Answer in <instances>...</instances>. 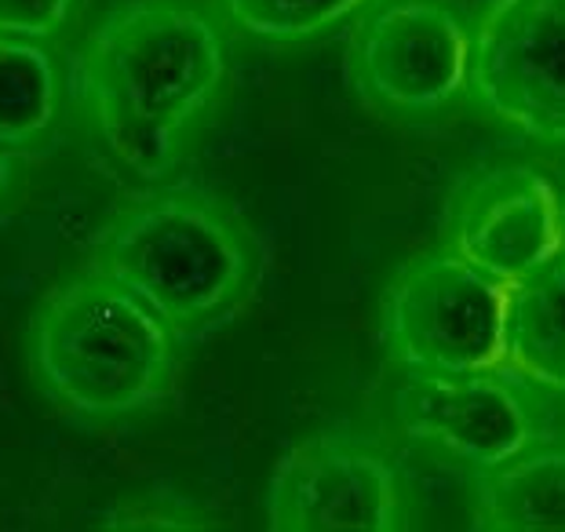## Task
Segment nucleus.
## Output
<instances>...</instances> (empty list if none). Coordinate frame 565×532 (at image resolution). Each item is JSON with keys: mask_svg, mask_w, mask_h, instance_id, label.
Here are the masks:
<instances>
[{"mask_svg": "<svg viewBox=\"0 0 565 532\" xmlns=\"http://www.w3.org/2000/svg\"><path fill=\"white\" fill-rule=\"evenodd\" d=\"M231 77L223 19L198 0H131L92 30L81 92L106 153L161 179Z\"/></svg>", "mask_w": 565, "mask_h": 532, "instance_id": "obj_1", "label": "nucleus"}, {"mask_svg": "<svg viewBox=\"0 0 565 532\" xmlns=\"http://www.w3.org/2000/svg\"><path fill=\"white\" fill-rule=\"evenodd\" d=\"M92 263L194 343L223 329L256 296L263 252L231 204L201 187H158L131 198L95 241Z\"/></svg>", "mask_w": 565, "mask_h": 532, "instance_id": "obj_2", "label": "nucleus"}, {"mask_svg": "<svg viewBox=\"0 0 565 532\" xmlns=\"http://www.w3.org/2000/svg\"><path fill=\"white\" fill-rule=\"evenodd\" d=\"M175 332L99 263H84L41 299L30 365L70 416L121 423L153 413L179 380Z\"/></svg>", "mask_w": 565, "mask_h": 532, "instance_id": "obj_3", "label": "nucleus"}, {"mask_svg": "<svg viewBox=\"0 0 565 532\" xmlns=\"http://www.w3.org/2000/svg\"><path fill=\"white\" fill-rule=\"evenodd\" d=\"M508 285L456 252L408 259L383 296L391 358L408 372H489L503 365Z\"/></svg>", "mask_w": 565, "mask_h": 532, "instance_id": "obj_4", "label": "nucleus"}, {"mask_svg": "<svg viewBox=\"0 0 565 532\" xmlns=\"http://www.w3.org/2000/svg\"><path fill=\"white\" fill-rule=\"evenodd\" d=\"M278 532H398L408 525L398 470L376 441L321 430L292 445L270 478Z\"/></svg>", "mask_w": 565, "mask_h": 532, "instance_id": "obj_5", "label": "nucleus"}, {"mask_svg": "<svg viewBox=\"0 0 565 532\" xmlns=\"http://www.w3.org/2000/svg\"><path fill=\"white\" fill-rule=\"evenodd\" d=\"M467 84L533 139L565 136V0H497L471 38Z\"/></svg>", "mask_w": 565, "mask_h": 532, "instance_id": "obj_6", "label": "nucleus"}, {"mask_svg": "<svg viewBox=\"0 0 565 532\" xmlns=\"http://www.w3.org/2000/svg\"><path fill=\"white\" fill-rule=\"evenodd\" d=\"M471 33L441 0H383L354 33V77L394 114H430L467 88Z\"/></svg>", "mask_w": 565, "mask_h": 532, "instance_id": "obj_7", "label": "nucleus"}, {"mask_svg": "<svg viewBox=\"0 0 565 532\" xmlns=\"http://www.w3.org/2000/svg\"><path fill=\"white\" fill-rule=\"evenodd\" d=\"M562 198L533 164H492L456 190L445 248L511 285L562 256Z\"/></svg>", "mask_w": 565, "mask_h": 532, "instance_id": "obj_8", "label": "nucleus"}, {"mask_svg": "<svg viewBox=\"0 0 565 532\" xmlns=\"http://www.w3.org/2000/svg\"><path fill=\"white\" fill-rule=\"evenodd\" d=\"M408 438L486 470L536 445V419L508 380L489 372H408L398 386Z\"/></svg>", "mask_w": 565, "mask_h": 532, "instance_id": "obj_9", "label": "nucleus"}, {"mask_svg": "<svg viewBox=\"0 0 565 532\" xmlns=\"http://www.w3.org/2000/svg\"><path fill=\"white\" fill-rule=\"evenodd\" d=\"M503 365L540 391L565 386V263L551 259L503 296Z\"/></svg>", "mask_w": 565, "mask_h": 532, "instance_id": "obj_10", "label": "nucleus"}, {"mask_svg": "<svg viewBox=\"0 0 565 532\" xmlns=\"http://www.w3.org/2000/svg\"><path fill=\"white\" fill-rule=\"evenodd\" d=\"M66 110V70L52 41L0 33V150L26 153L55 136Z\"/></svg>", "mask_w": 565, "mask_h": 532, "instance_id": "obj_11", "label": "nucleus"}, {"mask_svg": "<svg viewBox=\"0 0 565 532\" xmlns=\"http://www.w3.org/2000/svg\"><path fill=\"white\" fill-rule=\"evenodd\" d=\"M482 525L497 532H558L565 525L562 449H525L486 470Z\"/></svg>", "mask_w": 565, "mask_h": 532, "instance_id": "obj_12", "label": "nucleus"}, {"mask_svg": "<svg viewBox=\"0 0 565 532\" xmlns=\"http://www.w3.org/2000/svg\"><path fill=\"white\" fill-rule=\"evenodd\" d=\"M223 15L259 41H303L332 30L365 0H220Z\"/></svg>", "mask_w": 565, "mask_h": 532, "instance_id": "obj_13", "label": "nucleus"}, {"mask_svg": "<svg viewBox=\"0 0 565 532\" xmlns=\"http://www.w3.org/2000/svg\"><path fill=\"white\" fill-rule=\"evenodd\" d=\"M81 0H0V33L52 41L66 30Z\"/></svg>", "mask_w": 565, "mask_h": 532, "instance_id": "obj_14", "label": "nucleus"}, {"mask_svg": "<svg viewBox=\"0 0 565 532\" xmlns=\"http://www.w3.org/2000/svg\"><path fill=\"white\" fill-rule=\"evenodd\" d=\"M106 525H114V529H204L212 522H204V514L198 507L168 500V496H153V500L128 503L121 511H114Z\"/></svg>", "mask_w": 565, "mask_h": 532, "instance_id": "obj_15", "label": "nucleus"}, {"mask_svg": "<svg viewBox=\"0 0 565 532\" xmlns=\"http://www.w3.org/2000/svg\"><path fill=\"white\" fill-rule=\"evenodd\" d=\"M11 183H15V153L0 150V201L8 198Z\"/></svg>", "mask_w": 565, "mask_h": 532, "instance_id": "obj_16", "label": "nucleus"}]
</instances>
